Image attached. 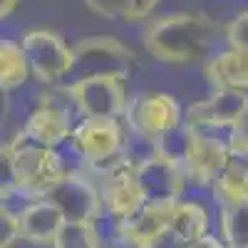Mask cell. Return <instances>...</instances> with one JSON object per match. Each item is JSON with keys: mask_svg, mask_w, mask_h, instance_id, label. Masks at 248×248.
Returning a JSON list of instances; mask_svg holds the SVG:
<instances>
[{"mask_svg": "<svg viewBox=\"0 0 248 248\" xmlns=\"http://www.w3.org/2000/svg\"><path fill=\"white\" fill-rule=\"evenodd\" d=\"M67 144L77 159L87 167L102 171L109 164L124 156L127 152V132L122 119H99V117H82L75 122Z\"/></svg>", "mask_w": 248, "mask_h": 248, "instance_id": "3957f363", "label": "cell"}, {"mask_svg": "<svg viewBox=\"0 0 248 248\" xmlns=\"http://www.w3.org/2000/svg\"><path fill=\"white\" fill-rule=\"evenodd\" d=\"M20 47L25 52L30 75L40 85L52 87L67 72H72V65H75L72 47L65 43V37L52 30L37 28V30L25 32L23 40H20Z\"/></svg>", "mask_w": 248, "mask_h": 248, "instance_id": "52a82bcc", "label": "cell"}, {"mask_svg": "<svg viewBox=\"0 0 248 248\" xmlns=\"http://www.w3.org/2000/svg\"><path fill=\"white\" fill-rule=\"evenodd\" d=\"M189 127V124H186ZM229 147L226 139H221L214 132H203L189 127L186 134V144L179 159V167L186 176V181H191L194 186H211L216 174L229 164Z\"/></svg>", "mask_w": 248, "mask_h": 248, "instance_id": "30bf717a", "label": "cell"}, {"mask_svg": "<svg viewBox=\"0 0 248 248\" xmlns=\"http://www.w3.org/2000/svg\"><path fill=\"white\" fill-rule=\"evenodd\" d=\"M226 248H233V246H226Z\"/></svg>", "mask_w": 248, "mask_h": 248, "instance_id": "f546056e", "label": "cell"}, {"mask_svg": "<svg viewBox=\"0 0 248 248\" xmlns=\"http://www.w3.org/2000/svg\"><path fill=\"white\" fill-rule=\"evenodd\" d=\"M209 189L218 209L248 203V164L238 159H229V164L216 174Z\"/></svg>", "mask_w": 248, "mask_h": 248, "instance_id": "ac0fdd59", "label": "cell"}, {"mask_svg": "<svg viewBox=\"0 0 248 248\" xmlns=\"http://www.w3.org/2000/svg\"><path fill=\"white\" fill-rule=\"evenodd\" d=\"M218 238L226 246L248 248V203L218 209Z\"/></svg>", "mask_w": 248, "mask_h": 248, "instance_id": "44dd1931", "label": "cell"}, {"mask_svg": "<svg viewBox=\"0 0 248 248\" xmlns=\"http://www.w3.org/2000/svg\"><path fill=\"white\" fill-rule=\"evenodd\" d=\"M75 105L70 99L67 85L47 90L45 94H40L37 107L28 114L23 124V137L37 147L57 149L62 144H67L70 132L75 127Z\"/></svg>", "mask_w": 248, "mask_h": 248, "instance_id": "5b68a950", "label": "cell"}, {"mask_svg": "<svg viewBox=\"0 0 248 248\" xmlns=\"http://www.w3.org/2000/svg\"><path fill=\"white\" fill-rule=\"evenodd\" d=\"M203 75L214 90H246L248 92V52L226 47L206 60Z\"/></svg>", "mask_w": 248, "mask_h": 248, "instance_id": "2e32d148", "label": "cell"}, {"mask_svg": "<svg viewBox=\"0 0 248 248\" xmlns=\"http://www.w3.org/2000/svg\"><path fill=\"white\" fill-rule=\"evenodd\" d=\"M226 147H229V156L231 159H238V161L248 164V114L236 124L233 129H229Z\"/></svg>", "mask_w": 248, "mask_h": 248, "instance_id": "d4e9b609", "label": "cell"}, {"mask_svg": "<svg viewBox=\"0 0 248 248\" xmlns=\"http://www.w3.org/2000/svg\"><path fill=\"white\" fill-rule=\"evenodd\" d=\"M15 196V169H13V152L8 144H0V203Z\"/></svg>", "mask_w": 248, "mask_h": 248, "instance_id": "cb8c5ba5", "label": "cell"}, {"mask_svg": "<svg viewBox=\"0 0 248 248\" xmlns=\"http://www.w3.org/2000/svg\"><path fill=\"white\" fill-rule=\"evenodd\" d=\"M127 75H87L77 77L67 85L70 99L79 117H99V119H122L127 109Z\"/></svg>", "mask_w": 248, "mask_h": 248, "instance_id": "8992f818", "label": "cell"}, {"mask_svg": "<svg viewBox=\"0 0 248 248\" xmlns=\"http://www.w3.org/2000/svg\"><path fill=\"white\" fill-rule=\"evenodd\" d=\"M174 209H176V201H147L134 216L114 221L117 246H122V248H161L164 241H169Z\"/></svg>", "mask_w": 248, "mask_h": 248, "instance_id": "9c48e42d", "label": "cell"}, {"mask_svg": "<svg viewBox=\"0 0 248 248\" xmlns=\"http://www.w3.org/2000/svg\"><path fill=\"white\" fill-rule=\"evenodd\" d=\"M97 189H99L102 211L112 221L129 218L147 203L134 176V161L127 154L109 164L107 169L97 171Z\"/></svg>", "mask_w": 248, "mask_h": 248, "instance_id": "ba28073f", "label": "cell"}, {"mask_svg": "<svg viewBox=\"0 0 248 248\" xmlns=\"http://www.w3.org/2000/svg\"><path fill=\"white\" fill-rule=\"evenodd\" d=\"M75 65L79 77L87 75H127L134 62V52L114 35H87L72 45Z\"/></svg>", "mask_w": 248, "mask_h": 248, "instance_id": "8fae6325", "label": "cell"}, {"mask_svg": "<svg viewBox=\"0 0 248 248\" xmlns=\"http://www.w3.org/2000/svg\"><path fill=\"white\" fill-rule=\"evenodd\" d=\"M30 77L25 52L20 43L8 37H0V92L8 94L17 87H23Z\"/></svg>", "mask_w": 248, "mask_h": 248, "instance_id": "d6986e66", "label": "cell"}, {"mask_svg": "<svg viewBox=\"0 0 248 248\" xmlns=\"http://www.w3.org/2000/svg\"><path fill=\"white\" fill-rule=\"evenodd\" d=\"M209 229H211V214L201 201H191V199L176 201V209L171 216V229H169V241L176 248L206 236Z\"/></svg>", "mask_w": 248, "mask_h": 248, "instance_id": "e0dca14e", "label": "cell"}, {"mask_svg": "<svg viewBox=\"0 0 248 248\" xmlns=\"http://www.w3.org/2000/svg\"><path fill=\"white\" fill-rule=\"evenodd\" d=\"M134 176L147 201H179L186 189V176L181 167L156 149L134 164Z\"/></svg>", "mask_w": 248, "mask_h": 248, "instance_id": "5bb4252c", "label": "cell"}, {"mask_svg": "<svg viewBox=\"0 0 248 248\" xmlns=\"http://www.w3.org/2000/svg\"><path fill=\"white\" fill-rule=\"evenodd\" d=\"M223 40L231 50L248 52V10H241L229 20V25L223 28Z\"/></svg>", "mask_w": 248, "mask_h": 248, "instance_id": "603a6c76", "label": "cell"}, {"mask_svg": "<svg viewBox=\"0 0 248 248\" xmlns=\"http://www.w3.org/2000/svg\"><path fill=\"white\" fill-rule=\"evenodd\" d=\"M248 114L246 90H214L206 99H199L184 112V124L203 132L233 129Z\"/></svg>", "mask_w": 248, "mask_h": 248, "instance_id": "7c38bea8", "label": "cell"}, {"mask_svg": "<svg viewBox=\"0 0 248 248\" xmlns=\"http://www.w3.org/2000/svg\"><path fill=\"white\" fill-rule=\"evenodd\" d=\"M161 0H85V5L107 20H124V23H139L147 20Z\"/></svg>", "mask_w": 248, "mask_h": 248, "instance_id": "ffe728a7", "label": "cell"}, {"mask_svg": "<svg viewBox=\"0 0 248 248\" xmlns=\"http://www.w3.org/2000/svg\"><path fill=\"white\" fill-rule=\"evenodd\" d=\"M122 119L134 139L156 144L161 137L184 124V107L169 92H144L129 97Z\"/></svg>", "mask_w": 248, "mask_h": 248, "instance_id": "277c9868", "label": "cell"}, {"mask_svg": "<svg viewBox=\"0 0 248 248\" xmlns=\"http://www.w3.org/2000/svg\"><path fill=\"white\" fill-rule=\"evenodd\" d=\"M17 3H20V0H0V20H5L8 15H13Z\"/></svg>", "mask_w": 248, "mask_h": 248, "instance_id": "83f0119b", "label": "cell"}, {"mask_svg": "<svg viewBox=\"0 0 248 248\" xmlns=\"http://www.w3.org/2000/svg\"><path fill=\"white\" fill-rule=\"evenodd\" d=\"M52 248H105L97 223L90 221H65L52 243Z\"/></svg>", "mask_w": 248, "mask_h": 248, "instance_id": "7402d4cb", "label": "cell"}, {"mask_svg": "<svg viewBox=\"0 0 248 248\" xmlns=\"http://www.w3.org/2000/svg\"><path fill=\"white\" fill-rule=\"evenodd\" d=\"M17 243H20L17 211H13L8 203H0V248H15Z\"/></svg>", "mask_w": 248, "mask_h": 248, "instance_id": "484cf974", "label": "cell"}, {"mask_svg": "<svg viewBox=\"0 0 248 248\" xmlns=\"http://www.w3.org/2000/svg\"><path fill=\"white\" fill-rule=\"evenodd\" d=\"M5 112H8V97L0 92V124H3V119H5Z\"/></svg>", "mask_w": 248, "mask_h": 248, "instance_id": "f1b7e54d", "label": "cell"}, {"mask_svg": "<svg viewBox=\"0 0 248 248\" xmlns=\"http://www.w3.org/2000/svg\"><path fill=\"white\" fill-rule=\"evenodd\" d=\"M62 223L60 209L47 201V199H37V201H28L23 209L17 211V229H20V241H25L30 246H43V248H52Z\"/></svg>", "mask_w": 248, "mask_h": 248, "instance_id": "9a60e30c", "label": "cell"}, {"mask_svg": "<svg viewBox=\"0 0 248 248\" xmlns=\"http://www.w3.org/2000/svg\"><path fill=\"white\" fill-rule=\"evenodd\" d=\"M179 248H226V243L218 236H214V233H206V236L186 243V246H179Z\"/></svg>", "mask_w": 248, "mask_h": 248, "instance_id": "4316f807", "label": "cell"}, {"mask_svg": "<svg viewBox=\"0 0 248 248\" xmlns=\"http://www.w3.org/2000/svg\"><path fill=\"white\" fill-rule=\"evenodd\" d=\"M47 201H52L57 206L65 221H90V223H97L99 216L105 214V211H102L97 181L90 179L87 174L77 171V169H70L65 174V179H62L52 189Z\"/></svg>", "mask_w": 248, "mask_h": 248, "instance_id": "4fadbf2b", "label": "cell"}, {"mask_svg": "<svg viewBox=\"0 0 248 248\" xmlns=\"http://www.w3.org/2000/svg\"><path fill=\"white\" fill-rule=\"evenodd\" d=\"M221 35L223 28L206 13H167L144 25L141 43L164 65H186L209 55Z\"/></svg>", "mask_w": 248, "mask_h": 248, "instance_id": "6da1fadb", "label": "cell"}, {"mask_svg": "<svg viewBox=\"0 0 248 248\" xmlns=\"http://www.w3.org/2000/svg\"><path fill=\"white\" fill-rule=\"evenodd\" d=\"M8 147L13 152L15 194L28 201L47 199L52 194V189L70 171L57 149L37 147V144H32L23 137V132H17Z\"/></svg>", "mask_w": 248, "mask_h": 248, "instance_id": "7a4b0ae2", "label": "cell"}]
</instances>
